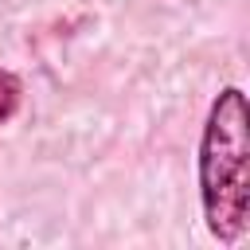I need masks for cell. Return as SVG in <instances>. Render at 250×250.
I'll return each instance as SVG.
<instances>
[{
  "label": "cell",
  "instance_id": "obj_2",
  "mask_svg": "<svg viewBox=\"0 0 250 250\" xmlns=\"http://www.w3.org/2000/svg\"><path fill=\"white\" fill-rule=\"evenodd\" d=\"M20 109V78L0 66V121H8Z\"/></svg>",
  "mask_w": 250,
  "mask_h": 250
},
{
  "label": "cell",
  "instance_id": "obj_1",
  "mask_svg": "<svg viewBox=\"0 0 250 250\" xmlns=\"http://www.w3.org/2000/svg\"><path fill=\"white\" fill-rule=\"evenodd\" d=\"M246 98L242 90H223L211 105L203 145H199V195H203V219L207 230L234 246L246 230L250 215V188H246V160H250V141H246Z\"/></svg>",
  "mask_w": 250,
  "mask_h": 250
}]
</instances>
